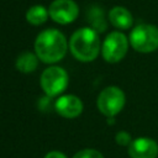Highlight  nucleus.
<instances>
[{
  "label": "nucleus",
  "mask_w": 158,
  "mask_h": 158,
  "mask_svg": "<svg viewBox=\"0 0 158 158\" xmlns=\"http://www.w3.org/2000/svg\"><path fill=\"white\" fill-rule=\"evenodd\" d=\"M68 47L65 36L57 28L43 30L35 40V53L41 62L47 64H54L63 59Z\"/></svg>",
  "instance_id": "obj_1"
},
{
  "label": "nucleus",
  "mask_w": 158,
  "mask_h": 158,
  "mask_svg": "<svg viewBox=\"0 0 158 158\" xmlns=\"http://www.w3.org/2000/svg\"><path fill=\"white\" fill-rule=\"evenodd\" d=\"M69 49L75 59L80 62H93L101 53L99 32L93 27L78 28L69 40Z\"/></svg>",
  "instance_id": "obj_2"
},
{
  "label": "nucleus",
  "mask_w": 158,
  "mask_h": 158,
  "mask_svg": "<svg viewBox=\"0 0 158 158\" xmlns=\"http://www.w3.org/2000/svg\"><path fill=\"white\" fill-rule=\"evenodd\" d=\"M130 46L138 53H152L158 49V27L152 23L136 25L128 35Z\"/></svg>",
  "instance_id": "obj_3"
},
{
  "label": "nucleus",
  "mask_w": 158,
  "mask_h": 158,
  "mask_svg": "<svg viewBox=\"0 0 158 158\" xmlns=\"http://www.w3.org/2000/svg\"><path fill=\"white\" fill-rule=\"evenodd\" d=\"M69 83V75L67 70L59 65L47 67L40 78V85L43 93L48 98H54L62 94Z\"/></svg>",
  "instance_id": "obj_4"
},
{
  "label": "nucleus",
  "mask_w": 158,
  "mask_h": 158,
  "mask_svg": "<svg viewBox=\"0 0 158 158\" xmlns=\"http://www.w3.org/2000/svg\"><path fill=\"white\" fill-rule=\"evenodd\" d=\"M126 104V95L123 90L116 85H109L104 88L96 99V106L99 111L106 116H116L121 112Z\"/></svg>",
  "instance_id": "obj_5"
},
{
  "label": "nucleus",
  "mask_w": 158,
  "mask_h": 158,
  "mask_svg": "<svg viewBox=\"0 0 158 158\" xmlns=\"http://www.w3.org/2000/svg\"><path fill=\"white\" fill-rule=\"evenodd\" d=\"M130 46L128 37L121 31H112L101 43V56L107 63H118L127 54Z\"/></svg>",
  "instance_id": "obj_6"
},
{
  "label": "nucleus",
  "mask_w": 158,
  "mask_h": 158,
  "mask_svg": "<svg viewBox=\"0 0 158 158\" xmlns=\"http://www.w3.org/2000/svg\"><path fill=\"white\" fill-rule=\"evenodd\" d=\"M49 17L59 25H68L77 20L79 6L74 0H54L48 7Z\"/></svg>",
  "instance_id": "obj_7"
},
{
  "label": "nucleus",
  "mask_w": 158,
  "mask_h": 158,
  "mask_svg": "<svg viewBox=\"0 0 158 158\" xmlns=\"http://www.w3.org/2000/svg\"><path fill=\"white\" fill-rule=\"evenodd\" d=\"M54 109L57 114L65 118H75L81 115L84 105L80 98L74 94H64L60 95L54 104Z\"/></svg>",
  "instance_id": "obj_8"
},
{
  "label": "nucleus",
  "mask_w": 158,
  "mask_h": 158,
  "mask_svg": "<svg viewBox=\"0 0 158 158\" xmlns=\"http://www.w3.org/2000/svg\"><path fill=\"white\" fill-rule=\"evenodd\" d=\"M130 158H157L158 142L151 137H137L127 147Z\"/></svg>",
  "instance_id": "obj_9"
},
{
  "label": "nucleus",
  "mask_w": 158,
  "mask_h": 158,
  "mask_svg": "<svg viewBox=\"0 0 158 158\" xmlns=\"http://www.w3.org/2000/svg\"><path fill=\"white\" fill-rule=\"evenodd\" d=\"M109 21L117 30H128L133 25L131 11L123 6H114L109 11Z\"/></svg>",
  "instance_id": "obj_10"
},
{
  "label": "nucleus",
  "mask_w": 158,
  "mask_h": 158,
  "mask_svg": "<svg viewBox=\"0 0 158 158\" xmlns=\"http://www.w3.org/2000/svg\"><path fill=\"white\" fill-rule=\"evenodd\" d=\"M38 60H40V58L37 57L36 53L30 52V51H25L17 56L16 62H15V67L19 72H21L23 74H28V73H32L37 69Z\"/></svg>",
  "instance_id": "obj_11"
},
{
  "label": "nucleus",
  "mask_w": 158,
  "mask_h": 158,
  "mask_svg": "<svg viewBox=\"0 0 158 158\" xmlns=\"http://www.w3.org/2000/svg\"><path fill=\"white\" fill-rule=\"evenodd\" d=\"M25 16H26V21L30 25L41 26L48 20L49 12H48V9L44 7L43 5H33L27 9Z\"/></svg>",
  "instance_id": "obj_12"
},
{
  "label": "nucleus",
  "mask_w": 158,
  "mask_h": 158,
  "mask_svg": "<svg viewBox=\"0 0 158 158\" xmlns=\"http://www.w3.org/2000/svg\"><path fill=\"white\" fill-rule=\"evenodd\" d=\"M88 21L90 22L91 27L96 30L99 33L106 30V21L104 17V11L102 9L98 6L90 7V10L88 11Z\"/></svg>",
  "instance_id": "obj_13"
},
{
  "label": "nucleus",
  "mask_w": 158,
  "mask_h": 158,
  "mask_svg": "<svg viewBox=\"0 0 158 158\" xmlns=\"http://www.w3.org/2000/svg\"><path fill=\"white\" fill-rule=\"evenodd\" d=\"M73 158H104V156L98 149H94V148H84V149L78 151L73 156Z\"/></svg>",
  "instance_id": "obj_14"
},
{
  "label": "nucleus",
  "mask_w": 158,
  "mask_h": 158,
  "mask_svg": "<svg viewBox=\"0 0 158 158\" xmlns=\"http://www.w3.org/2000/svg\"><path fill=\"white\" fill-rule=\"evenodd\" d=\"M115 142H116L118 146L128 147L130 143L132 142V136L130 135V132L121 130V131H118V132L115 135Z\"/></svg>",
  "instance_id": "obj_15"
},
{
  "label": "nucleus",
  "mask_w": 158,
  "mask_h": 158,
  "mask_svg": "<svg viewBox=\"0 0 158 158\" xmlns=\"http://www.w3.org/2000/svg\"><path fill=\"white\" fill-rule=\"evenodd\" d=\"M44 158H68V157L60 151H49L44 156Z\"/></svg>",
  "instance_id": "obj_16"
},
{
  "label": "nucleus",
  "mask_w": 158,
  "mask_h": 158,
  "mask_svg": "<svg viewBox=\"0 0 158 158\" xmlns=\"http://www.w3.org/2000/svg\"><path fill=\"white\" fill-rule=\"evenodd\" d=\"M106 118H107V123H109V125H112V123L115 122V117H114V116H111V117H106Z\"/></svg>",
  "instance_id": "obj_17"
}]
</instances>
